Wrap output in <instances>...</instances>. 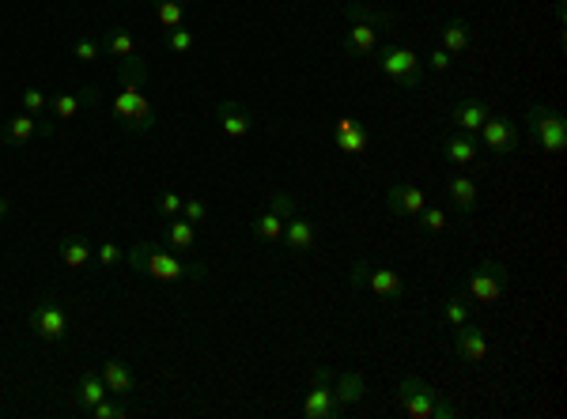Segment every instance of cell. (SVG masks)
Returning <instances> with one entry per match:
<instances>
[{"label": "cell", "mask_w": 567, "mask_h": 419, "mask_svg": "<svg viewBox=\"0 0 567 419\" xmlns=\"http://www.w3.org/2000/svg\"><path fill=\"white\" fill-rule=\"evenodd\" d=\"M114 76H118V99H114V118L121 129L129 133H152L159 118L152 99L144 95L148 91V65H144L140 53L125 61H114Z\"/></svg>", "instance_id": "obj_1"}, {"label": "cell", "mask_w": 567, "mask_h": 419, "mask_svg": "<svg viewBox=\"0 0 567 419\" xmlns=\"http://www.w3.org/2000/svg\"><path fill=\"white\" fill-rule=\"evenodd\" d=\"M91 261H95L91 239H84V234H65L61 239V265L65 268H87Z\"/></svg>", "instance_id": "obj_25"}, {"label": "cell", "mask_w": 567, "mask_h": 419, "mask_svg": "<svg viewBox=\"0 0 567 419\" xmlns=\"http://www.w3.org/2000/svg\"><path fill=\"white\" fill-rule=\"evenodd\" d=\"M121 261H125V253H121V246H118V242H99V249H95V265H99L102 272L118 268Z\"/></svg>", "instance_id": "obj_35"}, {"label": "cell", "mask_w": 567, "mask_h": 419, "mask_svg": "<svg viewBox=\"0 0 567 419\" xmlns=\"http://www.w3.org/2000/svg\"><path fill=\"white\" fill-rule=\"evenodd\" d=\"M439 49H447L450 57H458V53H465L469 46H473V27L462 20V15H454V20H447L443 23V31H439Z\"/></svg>", "instance_id": "obj_24"}, {"label": "cell", "mask_w": 567, "mask_h": 419, "mask_svg": "<svg viewBox=\"0 0 567 419\" xmlns=\"http://www.w3.org/2000/svg\"><path fill=\"white\" fill-rule=\"evenodd\" d=\"M507 287H510L507 265L496 261V258H481L477 268H473L469 280H465V295L477 302V306H496L507 295Z\"/></svg>", "instance_id": "obj_5"}, {"label": "cell", "mask_w": 567, "mask_h": 419, "mask_svg": "<svg viewBox=\"0 0 567 419\" xmlns=\"http://www.w3.org/2000/svg\"><path fill=\"white\" fill-rule=\"evenodd\" d=\"M488 352H492V344H488V336H484L481 325L465 321V325H458V329H454V355H458L462 362H484Z\"/></svg>", "instance_id": "obj_13"}, {"label": "cell", "mask_w": 567, "mask_h": 419, "mask_svg": "<svg viewBox=\"0 0 567 419\" xmlns=\"http://www.w3.org/2000/svg\"><path fill=\"white\" fill-rule=\"evenodd\" d=\"M34 136H53V125L39 121V114H27V110L4 121V140L15 144V148H20V144H31Z\"/></svg>", "instance_id": "obj_16"}, {"label": "cell", "mask_w": 567, "mask_h": 419, "mask_svg": "<svg viewBox=\"0 0 567 419\" xmlns=\"http://www.w3.org/2000/svg\"><path fill=\"white\" fill-rule=\"evenodd\" d=\"M8 212H12V208H8V200H4V196H0V223H4V220H8Z\"/></svg>", "instance_id": "obj_44"}, {"label": "cell", "mask_w": 567, "mask_h": 419, "mask_svg": "<svg viewBox=\"0 0 567 419\" xmlns=\"http://www.w3.org/2000/svg\"><path fill=\"white\" fill-rule=\"evenodd\" d=\"M216 121H219V129H224L227 140H243V136H250V129H253L250 110H246L243 102H235V99H224V102L216 106Z\"/></svg>", "instance_id": "obj_15"}, {"label": "cell", "mask_w": 567, "mask_h": 419, "mask_svg": "<svg viewBox=\"0 0 567 419\" xmlns=\"http://www.w3.org/2000/svg\"><path fill=\"white\" fill-rule=\"evenodd\" d=\"M99 374H102V381H106L110 397H125V393H133V386H137L133 367H129V362H121V359L99 362Z\"/></svg>", "instance_id": "obj_22"}, {"label": "cell", "mask_w": 567, "mask_h": 419, "mask_svg": "<svg viewBox=\"0 0 567 419\" xmlns=\"http://www.w3.org/2000/svg\"><path fill=\"white\" fill-rule=\"evenodd\" d=\"M31 333L39 340H49V344H58V340L68 336V314H65V306L53 295H42L39 302L31 306Z\"/></svg>", "instance_id": "obj_10"}, {"label": "cell", "mask_w": 567, "mask_h": 419, "mask_svg": "<svg viewBox=\"0 0 567 419\" xmlns=\"http://www.w3.org/2000/svg\"><path fill=\"white\" fill-rule=\"evenodd\" d=\"M477 144H484V148L492 152V159H510V155L518 152L522 133H518V125L510 121V118H503V114H492V118L481 125Z\"/></svg>", "instance_id": "obj_9"}, {"label": "cell", "mask_w": 567, "mask_h": 419, "mask_svg": "<svg viewBox=\"0 0 567 419\" xmlns=\"http://www.w3.org/2000/svg\"><path fill=\"white\" fill-rule=\"evenodd\" d=\"M371 61L378 65L382 76H386L394 87H401V91H420V83H424V61H420L416 49L405 46V42L378 46V53Z\"/></svg>", "instance_id": "obj_4"}, {"label": "cell", "mask_w": 567, "mask_h": 419, "mask_svg": "<svg viewBox=\"0 0 567 419\" xmlns=\"http://www.w3.org/2000/svg\"><path fill=\"white\" fill-rule=\"evenodd\" d=\"M337 415H341V400L333 393V371L315 367L310 393L303 397V419H337Z\"/></svg>", "instance_id": "obj_8"}, {"label": "cell", "mask_w": 567, "mask_h": 419, "mask_svg": "<svg viewBox=\"0 0 567 419\" xmlns=\"http://www.w3.org/2000/svg\"><path fill=\"white\" fill-rule=\"evenodd\" d=\"M488 118H492V106L484 99H473V95L458 99V102H454V110H450L454 133H469V136H477Z\"/></svg>", "instance_id": "obj_12"}, {"label": "cell", "mask_w": 567, "mask_h": 419, "mask_svg": "<svg viewBox=\"0 0 567 419\" xmlns=\"http://www.w3.org/2000/svg\"><path fill=\"white\" fill-rule=\"evenodd\" d=\"M450 61H454V57H450V53H447V49H435V53H431V57H428V65H431L435 72H447V68H450Z\"/></svg>", "instance_id": "obj_42"}, {"label": "cell", "mask_w": 567, "mask_h": 419, "mask_svg": "<svg viewBox=\"0 0 567 419\" xmlns=\"http://www.w3.org/2000/svg\"><path fill=\"white\" fill-rule=\"evenodd\" d=\"M344 53L356 61H371L378 53V31L368 27V23H352L349 31H344Z\"/></svg>", "instance_id": "obj_19"}, {"label": "cell", "mask_w": 567, "mask_h": 419, "mask_svg": "<svg viewBox=\"0 0 567 419\" xmlns=\"http://www.w3.org/2000/svg\"><path fill=\"white\" fill-rule=\"evenodd\" d=\"M447 200L454 205V212L458 215H473L481 205V193H477V181H473L469 174H454L447 181Z\"/></svg>", "instance_id": "obj_18"}, {"label": "cell", "mask_w": 567, "mask_h": 419, "mask_svg": "<svg viewBox=\"0 0 567 419\" xmlns=\"http://www.w3.org/2000/svg\"><path fill=\"white\" fill-rule=\"evenodd\" d=\"M155 212L163 215V220H178V215H182V196H178V193H171V189H163V193H159Z\"/></svg>", "instance_id": "obj_37"}, {"label": "cell", "mask_w": 567, "mask_h": 419, "mask_svg": "<svg viewBox=\"0 0 567 419\" xmlns=\"http://www.w3.org/2000/svg\"><path fill=\"white\" fill-rule=\"evenodd\" d=\"M163 46H167L171 53H178V57H186V53L193 49V31H186V23L167 27V31H163Z\"/></svg>", "instance_id": "obj_33"}, {"label": "cell", "mask_w": 567, "mask_h": 419, "mask_svg": "<svg viewBox=\"0 0 567 419\" xmlns=\"http://www.w3.org/2000/svg\"><path fill=\"white\" fill-rule=\"evenodd\" d=\"M333 148L344 152V155H363L371 148V133L363 129V125H356V129H349V133H333Z\"/></svg>", "instance_id": "obj_30"}, {"label": "cell", "mask_w": 567, "mask_h": 419, "mask_svg": "<svg viewBox=\"0 0 567 419\" xmlns=\"http://www.w3.org/2000/svg\"><path fill=\"white\" fill-rule=\"evenodd\" d=\"M23 110H27V114H42V110H49V99H46V91H39V87H27V91H23Z\"/></svg>", "instance_id": "obj_39"}, {"label": "cell", "mask_w": 567, "mask_h": 419, "mask_svg": "<svg viewBox=\"0 0 567 419\" xmlns=\"http://www.w3.org/2000/svg\"><path fill=\"white\" fill-rule=\"evenodd\" d=\"M163 242L171 249H193L200 242V231H197V223L186 220V215H178V220H167V227H163Z\"/></svg>", "instance_id": "obj_26"}, {"label": "cell", "mask_w": 567, "mask_h": 419, "mask_svg": "<svg viewBox=\"0 0 567 419\" xmlns=\"http://www.w3.org/2000/svg\"><path fill=\"white\" fill-rule=\"evenodd\" d=\"M356 118H337V125H333V133H349V129H356Z\"/></svg>", "instance_id": "obj_43"}, {"label": "cell", "mask_w": 567, "mask_h": 419, "mask_svg": "<svg viewBox=\"0 0 567 419\" xmlns=\"http://www.w3.org/2000/svg\"><path fill=\"white\" fill-rule=\"evenodd\" d=\"M102 53H110L114 61H125V57H133L137 53V42H133V34H129V27H110V31H102Z\"/></svg>", "instance_id": "obj_27"}, {"label": "cell", "mask_w": 567, "mask_h": 419, "mask_svg": "<svg viewBox=\"0 0 567 419\" xmlns=\"http://www.w3.org/2000/svg\"><path fill=\"white\" fill-rule=\"evenodd\" d=\"M95 102H99V87L95 83L80 87V91H61V95L49 99V114L58 121H76L87 106H95Z\"/></svg>", "instance_id": "obj_11"}, {"label": "cell", "mask_w": 567, "mask_h": 419, "mask_svg": "<svg viewBox=\"0 0 567 419\" xmlns=\"http://www.w3.org/2000/svg\"><path fill=\"white\" fill-rule=\"evenodd\" d=\"M333 393H337V400H341V408H344V405H356V400L368 397V381H363V374H356V371H344V374L337 378Z\"/></svg>", "instance_id": "obj_29"}, {"label": "cell", "mask_w": 567, "mask_h": 419, "mask_svg": "<svg viewBox=\"0 0 567 419\" xmlns=\"http://www.w3.org/2000/svg\"><path fill=\"white\" fill-rule=\"evenodd\" d=\"M87 415H91V419H125V408L118 405V400H110V397H106V400H99V405L91 408Z\"/></svg>", "instance_id": "obj_41"}, {"label": "cell", "mask_w": 567, "mask_h": 419, "mask_svg": "<svg viewBox=\"0 0 567 419\" xmlns=\"http://www.w3.org/2000/svg\"><path fill=\"white\" fill-rule=\"evenodd\" d=\"M477 152H481V144L469 133H450L443 140V159L450 162V167H469V162L477 159Z\"/></svg>", "instance_id": "obj_23"}, {"label": "cell", "mask_w": 567, "mask_h": 419, "mask_svg": "<svg viewBox=\"0 0 567 419\" xmlns=\"http://www.w3.org/2000/svg\"><path fill=\"white\" fill-rule=\"evenodd\" d=\"M344 15H349L352 23H368V27H375L378 34L397 27V15H394V12L371 8V4H363V0H344Z\"/></svg>", "instance_id": "obj_20"}, {"label": "cell", "mask_w": 567, "mask_h": 419, "mask_svg": "<svg viewBox=\"0 0 567 419\" xmlns=\"http://www.w3.org/2000/svg\"><path fill=\"white\" fill-rule=\"evenodd\" d=\"M152 12L163 31L186 23V0H152Z\"/></svg>", "instance_id": "obj_31"}, {"label": "cell", "mask_w": 567, "mask_h": 419, "mask_svg": "<svg viewBox=\"0 0 567 419\" xmlns=\"http://www.w3.org/2000/svg\"><path fill=\"white\" fill-rule=\"evenodd\" d=\"M106 397H110V389H106V381H102L99 371H84L80 381H76V389H72V400H76L80 412H91V408H95L99 400H106Z\"/></svg>", "instance_id": "obj_21"}, {"label": "cell", "mask_w": 567, "mask_h": 419, "mask_svg": "<svg viewBox=\"0 0 567 419\" xmlns=\"http://www.w3.org/2000/svg\"><path fill=\"white\" fill-rule=\"evenodd\" d=\"M424 189H416L412 181H394V186L386 189V208L394 215H401V220H416L420 212H424Z\"/></svg>", "instance_id": "obj_14"}, {"label": "cell", "mask_w": 567, "mask_h": 419, "mask_svg": "<svg viewBox=\"0 0 567 419\" xmlns=\"http://www.w3.org/2000/svg\"><path fill=\"white\" fill-rule=\"evenodd\" d=\"M125 261H129V268L140 272V276H152V280H163V284H182V280L205 284L212 276L208 265H190V261L174 258L171 249H163L155 242H133L129 249H125Z\"/></svg>", "instance_id": "obj_2"}, {"label": "cell", "mask_w": 567, "mask_h": 419, "mask_svg": "<svg viewBox=\"0 0 567 419\" xmlns=\"http://www.w3.org/2000/svg\"><path fill=\"white\" fill-rule=\"evenodd\" d=\"M182 215H186L190 223H205L208 220V205H205V200H197V196H190V200H182Z\"/></svg>", "instance_id": "obj_40"}, {"label": "cell", "mask_w": 567, "mask_h": 419, "mask_svg": "<svg viewBox=\"0 0 567 419\" xmlns=\"http://www.w3.org/2000/svg\"><path fill=\"white\" fill-rule=\"evenodd\" d=\"M439 318H443V325L447 329H458V325H465V321H473V302H465V299H447L443 306H439Z\"/></svg>", "instance_id": "obj_32"}, {"label": "cell", "mask_w": 567, "mask_h": 419, "mask_svg": "<svg viewBox=\"0 0 567 419\" xmlns=\"http://www.w3.org/2000/svg\"><path fill=\"white\" fill-rule=\"evenodd\" d=\"M284 215L280 212H261V215H253V223H250V231H253V239L258 242H280V234H284Z\"/></svg>", "instance_id": "obj_28"}, {"label": "cell", "mask_w": 567, "mask_h": 419, "mask_svg": "<svg viewBox=\"0 0 567 419\" xmlns=\"http://www.w3.org/2000/svg\"><path fill=\"white\" fill-rule=\"evenodd\" d=\"M99 53H102V46H99L95 39H76V42H72V57L84 61V65H91V61L99 57Z\"/></svg>", "instance_id": "obj_38"}, {"label": "cell", "mask_w": 567, "mask_h": 419, "mask_svg": "<svg viewBox=\"0 0 567 419\" xmlns=\"http://www.w3.org/2000/svg\"><path fill=\"white\" fill-rule=\"evenodd\" d=\"M269 208H272V212H280L284 220H288V215H296V212H299L296 196H291L288 189H272V196H269Z\"/></svg>", "instance_id": "obj_36"}, {"label": "cell", "mask_w": 567, "mask_h": 419, "mask_svg": "<svg viewBox=\"0 0 567 419\" xmlns=\"http://www.w3.org/2000/svg\"><path fill=\"white\" fill-rule=\"evenodd\" d=\"M280 242H284L291 253H306V249H315V246H318V227L310 223L303 212H296V215H288Z\"/></svg>", "instance_id": "obj_17"}, {"label": "cell", "mask_w": 567, "mask_h": 419, "mask_svg": "<svg viewBox=\"0 0 567 419\" xmlns=\"http://www.w3.org/2000/svg\"><path fill=\"white\" fill-rule=\"evenodd\" d=\"M397 405L409 419H454L458 408H454V400H447V393L431 389L424 378L416 374H405L397 386Z\"/></svg>", "instance_id": "obj_3"}, {"label": "cell", "mask_w": 567, "mask_h": 419, "mask_svg": "<svg viewBox=\"0 0 567 419\" xmlns=\"http://www.w3.org/2000/svg\"><path fill=\"white\" fill-rule=\"evenodd\" d=\"M526 133L548 155H560L567 148V121L560 110H553V106H545V102H534L526 110Z\"/></svg>", "instance_id": "obj_6"}, {"label": "cell", "mask_w": 567, "mask_h": 419, "mask_svg": "<svg viewBox=\"0 0 567 419\" xmlns=\"http://www.w3.org/2000/svg\"><path fill=\"white\" fill-rule=\"evenodd\" d=\"M349 284L352 287H368L371 295H378L382 302H401V299H405V280H401L394 268H378L371 261H352Z\"/></svg>", "instance_id": "obj_7"}, {"label": "cell", "mask_w": 567, "mask_h": 419, "mask_svg": "<svg viewBox=\"0 0 567 419\" xmlns=\"http://www.w3.org/2000/svg\"><path fill=\"white\" fill-rule=\"evenodd\" d=\"M420 227H424L428 234H439V231H447V208H439V205H424V212L416 215Z\"/></svg>", "instance_id": "obj_34"}]
</instances>
